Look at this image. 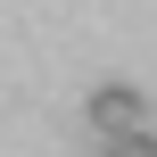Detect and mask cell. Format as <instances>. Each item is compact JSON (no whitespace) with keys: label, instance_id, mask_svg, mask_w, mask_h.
<instances>
[{"label":"cell","instance_id":"cell-1","mask_svg":"<svg viewBox=\"0 0 157 157\" xmlns=\"http://www.w3.org/2000/svg\"><path fill=\"white\" fill-rule=\"evenodd\" d=\"M83 124H91L99 141H132V132H157V116H149V99H141L132 83H99V91L83 99Z\"/></svg>","mask_w":157,"mask_h":157},{"label":"cell","instance_id":"cell-2","mask_svg":"<svg viewBox=\"0 0 157 157\" xmlns=\"http://www.w3.org/2000/svg\"><path fill=\"white\" fill-rule=\"evenodd\" d=\"M108 157H157V132H132V141H108Z\"/></svg>","mask_w":157,"mask_h":157}]
</instances>
